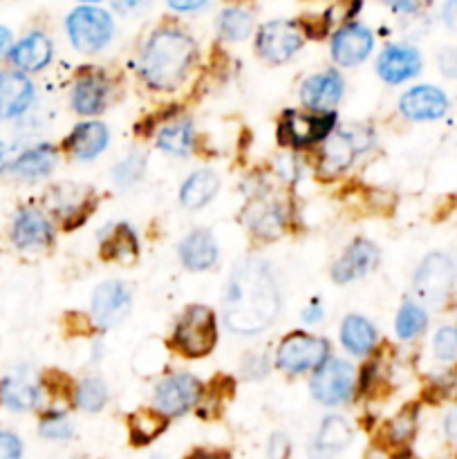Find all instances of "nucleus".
I'll use <instances>...</instances> for the list:
<instances>
[{
  "label": "nucleus",
  "instance_id": "1",
  "mask_svg": "<svg viewBox=\"0 0 457 459\" xmlns=\"http://www.w3.org/2000/svg\"><path fill=\"white\" fill-rule=\"evenodd\" d=\"M280 314V290L269 263L246 258L236 264L224 290V321L236 334H258Z\"/></svg>",
  "mask_w": 457,
  "mask_h": 459
},
{
  "label": "nucleus",
  "instance_id": "2",
  "mask_svg": "<svg viewBox=\"0 0 457 459\" xmlns=\"http://www.w3.org/2000/svg\"><path fill=\"white\" fill-rule=\"evenodd\" d=\"M195 58V40L182 30L164 27L157 30L146 43L139 61L143 81L155 90H175L184 79Z\"/></svg>",
  "mask_w": 457,
  "mask_h": 459
},
{
  "label": "nucleus",
  "instance_id": "3",
  "mask_svg": "<svg viewBox=\"0 0 457 459\" xmlns=\"http://www.w3.org/2000/svg\"><path fill=\"white\" fill-rule=\"evenodd\" d=\"M218 330H215V316L204 305H193L184 312L179 323L175 325L173 343L184 357L200 359L213 350Z\"/></svg>",
  "mask_w": 457,
  "mask_h": 459
},
{
  "label": "nucleus",
  "instance_id": "4",
  "mask_svg": "<svg viewBox=\"0 0 457 459\" xmlns=\"http://www.w3.org/2000/svg\"><path fill=\"white\" fill-rule=\"evenodd\" d=\"M65 25L72 45L81 49V52H97V49H101L112 39V30H115L110 13L99 7H90V4L76 7L67 16Z\"/></svg>",
  "mask_w": 457,
  "mask_h": 459
},
{
  "label": "nucleus",
  "instance_id": "5",
  "mask_svg": "<svg viewBox=\"0 0 457 459\" xmlns=\"http://www.w3.org/2000/svg\"><path fill=\"white\" fill-rule=\"evenodd\" d=\"M327 354H330V345L325 339L294 332L278 348L276 363L280 370L289 372V375H300L305 370H316L325 361Z\"/></svg>",
  "mask_w": 457,
  "mask_h": 459
},
{
  "label": "nucleus",
  "instance_id": "6",
  "mask_svg": "<svg viewBox=\"0 0 457 459\" xmlns=\"http://www.w3.org/2000/svg\"><path fill=\"white\" fill-rule=\"evenodd\" d=\"M457 281V264L444 254H430L415 273V291L424 303L446 300Z\"/></svg>",
  "mask_w": 457,
  "mask_h": 459
},
{
  "label": "nucleus",
  "instance_id": "7",
  "mask_svg": "<svg viewBox=\"0 0 457 459\" xmlns=\"http://www.w3.org/2000/svg\"><path fill=\"white\" fill-rule=\"evenodd\" d=\"M312 394L325 406H339L352 397L354 370L339 359H325L312 377Z\"/></svg>",
  "mask_w": 457,
  "mask_h": 459
},
{
  "label": "nucleus",
  "instance_id": "8",
  "mask_svg": "<svg viewBox=\"0 0 457 459\" xmlns=\"http://www.w3.org/2000/svg\"><path fill=\"white\" fill-rule=\"evenodd\" d=\"M372 143V133L363 128H345L341 133L332 134L325 142L321 157V170L325 175L341 173L354 161V157L366 151Z\"/></svg>",
  "mask_w": 457,
  "mask_h": 459
},
{
  "label": "nucleus",
  "instance_id": "9",
  "mask_svg": "<svg viewBox=\"0 0 457 459\" xmlns=\"http://www.w3.org/2000/svg\"><path fill=\"white\" fill-rule=\"evenodd\" d=\"M303 48V31L296 22L272 21L260 30L258 52L269 63H285Z\"/></svg>",
  "mask_w": 457,
  "mask_h": 459
},
{
  "label": "nucleus",
  "instance_id": "10",
  "mask_svg": "<svg viewBox=\"0 0 457 459\" xmlns=\"http://www.w3.org/2000/svg\"><path fill=\"white\" fill-rule=\"evenodd\" d=\"M202 397V384L191 375H173L161 381L155 390V406L164 415H184L197 406Z\"/></svg>",
  "mask_w": 457,
  "mask_h": 459
},
{
  "label": "nucleus",
  "instance_id": "11",
  "mask_svg": "<svg viewBox=\"0 0 457 459\" xmlns=\"http://www.w3.org/2000/svg\"><path fill=\"white\" fill-rule=\"evenodd\" d=\"M332 128H334V115L312 117L289 112V115L282 119L280 128H278V137H280V143H285V146L303 148L309 146V143H316L321 142V139L330 137Z\"/></svg>",
  "mask_w": 457,
  "mask_h": 459
},
{
  "label": "nucleus",
  "instance_id": "12",
  "mask_svg": "<svg viewBox=\"0 0 457 459\" xmlns=\"http://www.w3.org/2000/svg\"><path fill=\"white\" fill-rule=\"evenodd\" d=\"M130 309V290L121 281L103 282L92 296V316L101 327H112L125 318Z\"/></svg>",
  "mask_w": 457,
  "mask_h": 459
},
{
  "label": "nucleus",
  "instance_id": "13",
  "mask_svg": "<svg viewBox=\"0 0 457 459\" xmlns=\"http://www.w3.org/2000/svg\"><path fill=\"white\" fill-rule=\"evenodd\" d=\"M375 48V39L363 25H343L332 40V56L339 65L352 67L358 65Z\"/></svg>",
  "mask_w": 457,
  "mask_h": 459
},
{
  "label": "nucleus",
  "instance_id": "14",
  "mask_svg": "<svg viewBox=\"0 0 457 459\" xmlns=\"http://www.w3.org/2000/svg\"><path fill=\"white\" fill-rule=\"evenodd\" d=\"M379 263V251L372 242L367 240H354L352 245L348 247L343 255L339 258V263L332 269V276H334L336 282L345 285V282H352L357 278L366 276Z\"/></svg>",
  "mask_w": 457,
  "mask_h": 459
},
{
  "label": "nucleus",
  "instance_id": "15",
  "mask_svg": "<svg viewBox=\"0 0 457 459\" xmlns=\"http://www.w3.org/2000/svg\"><path fill=\"white\" fill-rule=\"evenodd\" d=\"M403 115L415 121H430L439 119L446 112L448 99L442 90L433 85H419V88L408 90L399 101Z\"/></svg>",
  "mask_w": 457,
  "mask_h": 459
},
{
  "label": "nucleus",
  "instance_id": "16",
  "mask_svg": "<svg viewBox=\"0 0 457 459\" xmlns=\"http://www.w3.org/2000/svg\"><path fill=\"white\" fill-rule=\"evenodd\" d=\"M376 70H379L381 79L388 83H401V81L412 79L421 70V56L415 48L390 45L388 49L381 52Z\"/></svg>",
  "mask_w": 457,
  "mask_h": 459
},
{
  "label": "nucleus",
  "instance_id": "17",
  "mask_svg": "<svg viewBox=\"0 0 457 459\" xmlns=\"http://www.w3.org/2000/svg\"><path fill=\"white\" fill-rule=\"evenodd\" d=\"M341 94H343V79L336 72H321V74L309 76L300 88V101L309 108V110H330L339 103Z\"/></svg>",
  "mask_w": 457,
  "mask_h": 459
},
{
  "label": "nucleus",
  "instance_id": "18",
  "mask_svg": "<svg viewBox=\"0 0 457 459\" xmlns=\"http://www.w3.org/2000/svg\"><path fill=\"white\" fill-rule=\"evenodd\" d=\"M34 88L21 72H0V119L18 117L30 108Z\"/></svg>",
  "mask_w": 457,
  "mask_h": 459
},
{
  "label": "nucleus",
  "instance_id": "19",
  "mask_svg": "<svg viewBox=\"0 0 457 459\" xmlns=\"http://www.w3.org/2000/svg\"><path fill=\"white\" fill-rule=\"evenodd\" d=\"M54 231L40 211L22 209L13 222V242L21 249H43L52 242Z\"/></svg>",
  "mask_w": 457,
  "mask_h": 459
},
{
  "label": "nucleus",
  "instance_id": "20",
  "mask_svg": "<svg viewBox=\"0 0 457 459\" xmlns=\"http://www.w3.org/2000/svg\"><path fill=\"white\" fill-rule=\"evenodd\" d=\"M179 258H182L184 267L191 269V272H204V269L213 267L215 260H218L215 238L206 229H195L179 245Z\"/></svg>",
  "mask_w": 457,
  "mask_h": 459
},
{
  "label": "nucleus",
  "instance_id": "21",
  "mask_svg": "<svg viewBox=\"0 0 457 459\" xmlns=\"http://www.w3.org/2000/svg\"><path fill=\"white\" fill-rule=\"evenodd\" d=\"M108 146V128L101 121H85L79 124L65 142V151H70L76 160H94Z\"/></svg>",
  "mask_w": 457,
  "mask_h": 459
},
{
  "label": "nucleus",
  "instance_id": "22",
  "mask_svg": "<svg viewBox=\"0 0 457 459\" xmlns=\"http://www.w3.org/2000/svg\"><path fill=\"white\" fill-rule=\"evenodd\" d=\"M52 58V40L43 31H31L12 49L13 65L25 72L43 70Z\"/></svg>",
  "mask_w": 457,
  "mask_h": 459
},
{
  "label": "nucleus",
  "instance_id": "23",
  "mask_svg": "<svg viewBox=\"0 0 457 459\" xmlns=\"http://www.w3.org/2000/svg\"><path fill=\"white\" fill-rule=\"evenodd\" d=\"M108 85L99 74H85L76 81L72 92V106L79 115H99L106 108Z\"/></svg>",
  "mask_w": 457,
  "mask_h": 459
},
{
  "label": "nucleus",
  "instance_id": "24",
  "mask_svg": "<svg viewBox=\"0 0 457 459\" xmlns=\"http://www.w3.org/2000/svg\"><path fill=\"white\" fill-rule=\"evenodd\" d=\"M139 254L137 236L128 224H116L101 242V258L115 263H133Z\"/></svg>",
  "mask_w": 457,
  "mask_h": 459
},
{
  "label": "nucleus",
  "instance_id": "25",
  "mask_svg": "<svg viewBox=\"0 0 457 459\" xmlns=\"http://www.w3.org/2000/svg\"><path fill=\"white\" fill-rule=\"evenodd\" d=\"M56 151L52 146H36L31 151L22 152L16 161L12 164V173L22 179H40L45 175L52 173L56 166Z\"/></svg>",
  "mask_w": 457,
  "mask_h": 459
},
{
  "label": "nucleus",
  "instance_id": "26",
  "mask_svg": "<svg viewBox=\"0 0 457 459\" xmlns=\"http://www.w3.org/2000/svg\"><path fill=\"white\" fill-rule=\"evenodd\" d=\"M341 341L352 354H367L376 343V330L363 316H348L341 325Z\"/></svg>",
  "mask_w": 457,
  "mask_h": 459
},
{
  "label": "nucleus",
  "instance_id": "27",
  "mask_svg": "<svg viewBox=\"0 0 457 459\" xmlns=\"http://www.w3.org/2000/svg\"><path fill=\"white\" fill-rule=\"evenodd\" d=\"M0 399L12 411H30L40 402V388L31 385L22 377H9L0 384Z\"/></svg>",
  "mask_w": 457,
  "mask_h": 459
},
{
  "label": "nucleus",
  "instance_id": "28",
  "mask_svg": "<svg viewBox=\"0 0 457 459\" xmlns=\"http://www.w3.org/2000/svg\"><path fill=\"white\" fill-rule=\"evenodd\" d=\"M218 178H215L211 170H197L191 178L184 182L182 186V204L186 209H202L206 202L213 200V195L218 193Z\"/></svg>",
  "mask_w": 457,
  "mask_h": 459
},
{
  "label": "nucleus",
  "instance_id": "29",
  "mask_svg": "<svg viewBox=\"0 0 457 459\" xmlns=\"http://www.w3.org/2000/svg\"><path fill=\"white\" fill-rule=\"evenodd\" d=\"M166 417L164 412L157 408V411H151V408H142V411L134 412L130 417V439L134 444H151L152 439L160 437L166 430Z\"/></svg>",
  "mask_w": 457,
  "mask_h": 459
},
{
  "label": "nucleus",
  "instance_id": "30",
  "mask_svg": "<svg viewBox=\"0 0 457 459\" xmlns=\"http://www.w3.org/2000/svg\"><path fill=\"white\" fill-rule=\"evenodd\" d=\"M352 439V429L343 417H327L316 435V448L323 453H336Z\"/></svg>",
  "mask_w": 457,
  "mask_h": 459
},
{
  "label": "nucleus",
  "instance_id": "31",
  "mask_svg": "<svg viewBox=\"0 0 457 459\" xmlns=\"http://www.w3.org/2000/svg\"><path fill=\"white\" fill-rule=\"evenodd\" d=\"M220 36L227 40H245L254 30V16L245 9L228 7L218 18Z\"/></svg>",
  "mask_w": 457,
  "mask_h": 459
},
{
  "label": "nucleus",
  "instance_id": "32",
  "mask_svg": "<svg viewBox=\"0 0 457 459\" xmlns=\"http://www.w3.org/2000/svg\"><path fill=\"white\" fill-rule=\"evenodd\" d=\"M193 143V124L188 119H179L164 128L157 137V146L166 152H175V155H186L191 151Z\"/></svg>",
  "mask_w": 457,
  "mask_h": 459
},
{
  "label": "nucleus",
  "instance_id": "33",
  "mask_svg": "<svg viewBox=\"0 0 457 459\" xmlns=\"http://www.w3.org/2000/svg\"><path fill=\"white\" fill-rule=\"evenodd\" d=\"M245 218L249 220L251 229L264 238L276 236L282 227L280 211L272 204H264V202H251L249 211H246Z\"/></svg>",
  "mask_w": 457,
  "mask_h": 459
},
{
  "label": "nucleus",
  "instance_id": "34",
  "mask_svg": "<svg viewBox=\"0 0 457 459\" xmlns=\"http://www.w3.org/2000/svg\"><path fill=\"white\" fill-rule=\"evenodd\" d=\"M74 399H76V406H79L81 411H85V412L101 411L108 402L106 384L99 379H94V377H90V379L81 381V385L76 388Z\"/></svg>",
  "mask_w": 457,
  "mask_h": 459
},
{
  "label": "nucleus",
  "instance_id": "35",
  "mask_svg": "<svg viewBox=\"0 0 457 459\" xmlns=\"http://www.w3.org/2000/svg\"><path fill=\"white\" fill-rule=\"evenodd\" d=\"M426 325H428V318H426L424 309L412 303L403 305L397 316L399 339H415L417 334H421L426 330Z\"/></svg>",
  "mask_w": 457,
  "mask_h": 459
},
{
  "label": "nucleus",
  "instance_id": "36",
  "mask_svg": "<svg viewBox=\"0 0 457 459\" xmlns=\"http://www.w3.org/2000/svg\"><path fill=\"white\" fill-rule=\"evenodd\" d=\"M417 411L415 408H403L392 421H388V437L394 444H406L415 435Z\"/></svg>",
  "mask_w": 457,
  "mask_h": 459
},
{
  "label": "nucleus",
  "instance_id": "37",
  "mask_svg": "<svg viewBox=\"0 0 457 459\" xmlns=\"http://www.w3.org/2000/svg\"><path fill=\"white\" fill-rule=\"evenodd\" d=\"M433 350L435 357L442 359V361H453V359H457V327H442V330L435 334Z\"/></svg>",
  "mask_w": 457,
  "mask_h": 459
},
{
  "label": "nucleus",
  "instance_id": "38",
  "mask_svg": "<svg viewBox=\"0 0 457 459\" xmlns=\"http://www.w3.org/2000/svg\"><path fill=\"white\" fill-rule=\"evenodd\" d=\"M40 435L47 439H67L72 435V421L61 412H52L40 421Z\"/></svg>",
  "mask_w": 457,
  "mask_h": 459
},
{
  "label": "nucleus",
  "instance_id": "39",
  "mask_svg": "<svg viewBox=\"0 0 457 459\" xmlns=\"http://www.w3.org/2000/svg\"><path fill=\"white\" fill-rule=\"evenodd\" d=\"M142 175V160L137 155H130L128 160L121 161L115 170V179L119 184H130Z\"/></svg>",
  "mask_w": 457,
  "mask_h": 459
},
{
  "label": "nucleus",
  "instance_id": "40",
  "mask_svg": "<svg viewBox=\"0 0 457 459\" xmlns=\"http://www.w3.org/2000/svg\"><path fill=\"white\" fill-rule=\"evenodd\" d=\"M22 455L21 439L13 433H3L0 430V459H16Z\"/></svg>",
  "mask_w": 457,
  "mask_h": 459
},
{
  "label": "nucleus",
  "instance_id": "41",
  "mask_svg": "<svg viewBox=\"0 0 457 459\" xmlns=\"http://www.w3.org/2000/svg\"><path fill=\"white\" fill-rule=\"evenodd\" d=\"M439 65H442V72L448 76H457V52L455 49H446L439 56Z\"/></svg>",
  "mask_w": 457,
  "mask_h": 459
},
{
  "label": "nucleus",
  "instance_id": "42",
  "mask_svg": "<svg viewBox=\"0 0 457 459\" xmlns=\"http://www.w3.org/2000/svg\"><path fill=\"white\" fill-rule=\"evenodd\" d=\"M148 3H151V0H112V4H115L121 13H137L142 12V9H146Z\"/></svg>",
  "mask_w": 457,
  "mask_h": 459
},
{
  "label": "nucleus",
  "instance_id": "43",
  "mask_svg": "<svg viewBox=\"0 0 457 459\" xmlns=\"http://www.w3.org/2000/svg\"><path fill=\"white\" fill-rule=\"evenodd\" d=\"M206 3H209V0H168L170 9H175V12H197V9L204 7Z\"/></svg>",
  "mask_w": 457,
  "mask_h": 459
},
{
  "label": "nucleus",
  "instance_id": "44",
  "mask_svg": "<svg viewBox=\"0 0 457 459\" xmlns=\"http://www.w3.org/2000/svg\"><path fill=\"white\" fill-rule=\"evenodd\" d=\"M442 16H444V22H446L451 30L457 31V0H446Z\"/></svg>",
  "mask_w": 457,
  "mask_h": 459
},
{
  "label": "nucleus",
  "instance_id": "45",
  "mask_svg": "<svg viewBox=\"0 0 457 459\" xmlns=\"http://www.w3.org/2000/svg\"><path fill=\"white\" fill-rule=\"evenodd\" d=\"M384 3L390 4V7H392L394 12L410 13V12H415L417 4H419L421 0H384Z\"/></svg>",
  "mask_w": 457,
  "mask_h": 459
},
{
  "label": "nucleus",
  "instance_id": "46",
  "mask_svg": "<svg viewBox=\"0 0 457 459\" xmlns=\"http://www.w3.org/2000/svg\"><path fill=\"white\" fill-rule=\"evenodd\" d=\"M9 45H12V34H9L7 27H0V56L7 52Z\"/></svg>",
  "mask_w": 457,
  "mask_h": 459
},
{
  "label": "nucleus",
  "instance_id": "47",
  "mask_svg": "<svg viewBox=\"0 0 457 459\" xmlns=\"http://www.w3.org/2000/svg\"><path fill=\"white\" fill-rule=\"evenodd\" d=\"M305 321L307 323H314V321H321V307H318L316 303L312 305V307L307 309V312H305Z\"/></svg>",
  "mask_w": 457,
  "mask_h": 459
},
{
  "label": "nucleus",
  "instance_id": "48",
  "mask_svg": "<svg viewBox=\"0 0 457 459\" xmlns=\"http://www.w3.org/2000/svg\"><path fill=\"white\" fill-rule=\"evenodd\" d=\"M4 166H7V148H4V143L0 142V173L4 170Z\"/></svg>",
  "mask_w": 457,
  "mask_h": 459
},
{
  "label": "nucleus",
  "instance_id": "49",
  "mask_svg": "<svg viewBox=\"0 0 457 459\" xmlns=\"http://www.w3.org/2000/svg\"><path fill=\"white\" fill-rule=\"evenodd\" d=\"M81 3H99V0H81Z\"/></svg>",
  "mask_w": 457,
  "mask_h": 459
}]
</instances>
